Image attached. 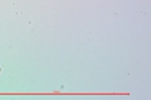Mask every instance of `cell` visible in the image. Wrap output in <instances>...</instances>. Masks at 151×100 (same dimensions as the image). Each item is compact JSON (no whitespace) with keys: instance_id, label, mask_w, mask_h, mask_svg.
Masks as SVG:
<instances>
[{"instance_id":"obj_1","label":"cell","mask_w":151,"mask_h":100,"mask_svg":"<svg viewBox=\"0 0 151 100\" xmlns=\"http://www.w3.org/2000/svg\"><path fill=\"white\" fill-rule=\"evenodd\" d=\"M0 73H1V68H0Z\"/></svg>"}]
</instances>
